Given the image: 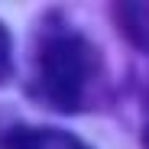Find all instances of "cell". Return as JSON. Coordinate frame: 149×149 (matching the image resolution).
I'll return each instance as SVG.
<instances>
[{"label": "cell", "instance_id": "4", "mask_svg": "<svg viewBox=\"0 0 149 149\" xmlns=\"http://www.w3.org/2000/svg\"><path fill=\"white\" fill-rule=\"evenodd\" d=\"M10 78H13V39L0 23V84H7Z\"/></svg>", "mask_w": 149, "mask_h": 149}, {"label": "cell", "instance_id": "1", "mask_svg": "<svg viewBox=\"0 0 149 149\" xmlns=\"http://www.w3.org/2000/svg\"><path fill=\"white\" fill-rule=\"evenodd\" d=\"M101 78L104 65L94 42L71 29H52L36 45L29 94L55 113H81L94 107Z\"/></svg>", "mask_w": 149, "mask_h": 149}, {"label": "cell", "instance_id": "5", "mask_svg": "<svg viewBox=\"0 0 149 149\" xmlns=\"http://www.w3.org/2000/svg\"><path fill=\"white\" fill-rule=\"evenodd\" d=\"M143 146L149 149V88H146V123H143Z\"/></svg>", "mask_w": 149, "mask_h": 149}, {"label": "cell", "instance_id": "3", "mask_svg": "<svg viewBox=\"0 0 149 149\" xmlns=\"http://www.w3.org/2000/svg\"><path fill=\"white\" fill-rule=\"evenodd\" d=\"M117 29L127 36L139 52L149 55V3H113L110 7Z\"/></svg>", "mask_w": 149, "mask_h": 149}, {"label": "cell", "instance_id": "2", "mask_svg": "<svg viewBox=\"0 0 149 149\" xmlns=\"http://www.w3.org/2000/svg\"><path fill=\"white\" fill-rule=\"evenodd\" d=\"M0 149H91L81 136L58 127H29L13 123L0 133Z\"/></svg>", "mask_w": 149, "mask_h": 149}]
</instances>
